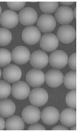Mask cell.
<instances>
[{
	"instance_id": "1",
	"label": "cell",
	"mask_w": 78,
	"mask_h": 132,
	"mask_svg": "<svg viewBox=\"0 0 78 132\" xmlns=\"http://www.w3.org/2000/svg\"><path fill=\"white\" fill-rule=\"evenodd\" d=\"M29 101L35 106L41 107L44 105L48 99V95L47 91L42 88L37 87L30 91Z\"/></svg>"
},
{
	"instance_id": "2",
	"label": "cell",
	"mask_w": 78,
	"mask_h": 132,
	"mask_svg": "<svg viewBox=\"0 0 78 132\" xmlns=\"http://www.w3.org/2000/svg\"><path fill=\"white\" fill-rule=\"evenodd\" d=\"M68 57L67 53L61 50H55L50 54L49 57L51 67L58 70L64 68L68 63Z\"/></svg>"
},
{
	"instance_id": "3",
	"label": "cell",
	"mask_w": 78,
	"mask_h": 132,
	"mask_svg": "<svg viewBox=\"0 0 78 132\" xmlns=\"http://www.w3.org/2000/svg\"><path fill=\"white\" fill-rule=\"evenodd\" d=\"M57 37L61 43L70 44L74 41L76 37L75 29L70 25H62L57 32Z\"/></svg>"
},
{
	"instance_id": "4",
	"label": "cell",
	"mask_w": 78,
	"mask_h": 132,
	"mask_svg": "<svg viewBox=\"0 0 78 132\" xmlns=\"http://www.w3.org/2000/svg\"><path fill=\"white\" fill-rule=\"evenodd\" d=\"M37 26L40 31L43 33H50L56 27V21L54 17L50 14H43L39 17Z\"/></svg>"
},
{
	"instance_id": "5",
	"label": "cell",
	"mask_w": 78,
	"mask_h": 132,
	"mask_svg": "<svg viewBox=\"0 0 78 132\" xmlns=\"http://www.w3.org/2000/svg\"><path fill=\"white\" fill-rule=\"evenodd\" d=\"M41 37L40 31L34 26L26 27L22 33L23 40L28 45H33L37 44L40 41Z\"/></svg>"
},
{
	"instance_id": "6",
	"label": "cell",
	"mask_w": 78,
	"mask_h": 132,
	"mask_svg": "<svg viewBox=\"0 0 78 132\" xmlns=\"http://www.w3.org/2000/svg\"><path fill=\"white\" fill-rule=\"evenodd\" d=\"M18 19L23 25L29 27L36 22L38 19V14L33 8L27 7L20 11L19 13Z\"/></svg>"
},
{
	"instance_id": "7",
	"label": "cell",
	"mask_w": 78,
	"mask_h": 132,
	"mask_svg": "<svg viewBox=\"0 0 78 132\" xmlns=\"http://www.w3.org/2000/svg\"><path fill=\"white\" fill-rule=\"evenodd\" d=\"M41 118V111L38 107L33 105L26 106L22 111V119L26 123H37Z\"/></svg>"
},
{
	"instance_id": "8",
	"label": "cell",
	"mask_w": 78,
	"mask_h": 132,
	"mask_svg": "<svg viewBox=\"0 0 78 132\" xmlns=\"http://www.w3.org/2000/svg\"><path fill=\"white\" fill-rule=\"evenodd\" d=\"M4 79L9 83H15L20 80L22 72L19 67L15 64H9L4 69L2 73Z\"/></svg>"
},
{
	"instance_id": "9",
	"label": "cell",
	"mask_w": 78,
	"mask_h": 132,
	"mask_svg": "<svg viewBox=\"0 0 78 132\" xmlns=\"http://www.w3.org/2000/svg\"><path fill=\"white\" fill-rule=\"evenodd\" d=\"M30 61L34 69L40 70L46 67L49 62V57L44 51L37 50L30 55Z\"/></svg>"
},
{
	"instance_id": "10",
	"label": "cell",
	"mask_w": 78,
	"mask_h": 132,
	"mask_svg": "<svg viewBox=\"0 0 78 132\" xmlns=\"http://www.w3.org/2000/svg\"><path fill=\"white\" fill-rule=\"evenodd\" d=\"M40 45L44 51L51 52L55 50L59 45L57 37L52 33H46L40 38Z\"/></svg>"
},
{
	"instance_id": "11",
	"label": "cell",
	"mask_w": 78,
	"mask_h": 132,
	"mask_svg": "<svg viewBox=\"0 0 78 132\" xmlns=\"http://www.w3.org/2000/svg\"><path fill=\"white\" fill-rule=\"evenodd\" d=\"M19 21L17 14L12 10H6L0 16V23L6 29L14 28Z\"/></svg>"
},
{
	"instance_id": "12",
	"label": "cell",
	"mask_w": 78,
	"mask_h": 132,
	"mask_svg": "<svg viewBox=\"0 0 78 132\" xmlns=\"http://www.w3.org/2000/svg\"><path fill=\"white\" fill-rule=\"evenodd\" d=\"M58 110L53 106H48L44 108L41 113V118L44 123L47 125L56 124L59 120Z\"/></svg>"
},
{
	"instance_id": "13",
	"label": "cell",
	"mask_w": 78,
	"mask_h": 132,
	"mask_svg": "<svg viewBox=\"0 0 78 132\" xmlns=\"http://www.w3.org/2000/svg\"><path fill=\"white\" fill-rule=\"evenodd\" d=\"M11 54L13 61L19 65H23L27 63L30 57L29 50L27 47L22 46L15 47Z\"/></svg>"
},
{
	"instance_id": "14",
	"label": "cell",
	"mask_w": 78,
	"mask_h": 132,
	"mask_svg": "<svg viewBox=\"0 0 78 132\" xmlns=\"http://www.w3.org/2000/svg\"><path fill=\"white\" fill-rule=\"evenodd\" d=\"M26 81L28 84L32 87H39L45 81V75L40 70L32 69L27 73Z\"/></svg>"
},
{
	"instance_id": "15",
	"label": "cell",
	"mask_w": 78,
	"mask_h": 132,
	"mask_svg": "<svg viewBox=\"0 0 78 132\" xmlns=\"http://www.w3.org/2000/svg\"><path fill=\"white\" fill-rule=\"evenodd\" d=\"M12 92L15 98L18 100H23L29 96L30 88L27 83L23 81H18L13 85L12 88Z\"/></svg>"
},
{
	"instance_id": "16",
	"label": "cell",
	"mask_w": 78,
	"mask_h": 132,
	"mask_svg": "<svg viewBox=\"0 0 78 132\" xmlns=\"http://www.w3.org/2000/svg\"><path fill=\"white\" fill-rule=\"evenodd\" d=\"M73 10L67 6L59 7L55 13V18L61 24L66 25L70 23L73 20Z\"/></svg>"
},
{
	"instance_id": "17",
	"label": "cell",
	"mask_w": 78,
	"mask_h": 132,
	"mask_svg": "<svg viewBox=\"0 0 78 132\" xmlns=\"http://www.w3.org/2000/svg\"><path fill=\"white\" fill-rule=\"evenodd\" d=\"M63 79V74L58 70H50L45 75V80L46 84L52 88L59 87L62 84Z\"/></svg>"
},
{
	"instance_id": "18",
	"label": "cell",
	"mask_w": 78,
	"mask_h": 132,
	"mask_svg": "<svg viewBox=\"0 0 78 132\" xmlns=\"http://www.w3.org/2000/svg\"><path fill=\"white\" fill-rule=\"evenodd\" d=\"M61 124L66 127H72L76 123V112L75 109L67 108L63 110L59 116Z\"/></svg>"
},
{
	"instance_id": "19",
	"label": "cell",
	"mask_w": 78,
	"mask_h": 132,
	"mask_svg": "<svg viewBox=\"0 0 78 132\" xmlns=\"http://www.w3.org/2000/svg\"><path fill=\"white\" fill-rule=\"evenodd\" d=\"M16 110L14 102L10 99H2L0 101V116L8 118L13 116Z\"/></svg>"
},
{
	"instance_id": "20",
	"label": "cell",
	"mask_w": 78,
	"mask_h": 132,
	"mask_svg": "<svg viewBox=\"0 0 78 132\" xmlns=\"http://www.w3.org/2000/svg\"><path fill=\"white\" fill-rule=\"evenodd\" d=\"M25 128L23 119L18 116H12L5 122V128L9 130H23Z\"/></svg>"
},
{
	"instance_id": "21",
	"label": "cell",
	"mask_w": 78,
	"mask_h": 132,
	"mask_svg": "<svg viewBox=\"0 0 78 132\" xmlns=\"http://www.w3.org/2000/svg\"><path fill=\"white\" fill-rule=\"evenodd\" d=\"M63 82L65 87L70 90H76V73L75 71L68 72L63 77Z\"/></svg>"
},
{
	"instance_id": "22",
	"label": "cell",
	"mask_w": 78,
	"mask_h": 132,
	"mask_svg": "<svg viewBox=\"0 0 78 132\" xmlns=\"http://www.w3.org/2000/svg\"><path fill=\"white\" fill-rule=\"evenodd\" d=\"M41 10L45 14L54 13L58 9V2H41L39 3Z\"/></svg>"
},
{
	"instance_id": "23",
	"label": "cell",
	"mask_w": 78,
	"mask_h": 132,
	"mask_svg": "<svg viewBox=\"0 0 78 132\" xmlns=\"http://www.w3.org/2000/svg\"><path fill=\"white\" fill-rule=\"evenodd\" d=\"M12 34L11 31L6 28H0V46L8 45L12 41Z\"/></svg>"
},
{
	"instance_id": "24",
	"label": "cell",
	"mask_w": 78,
	"mask_h": 132,
	"mask_svg": "<svg viewBox=\"0 0 78 132\" xmlns=\"http://www.w3.org/2000/svg\"><path fill=\"white\" fill-rule=\"evenodd\" d=\"M12 61V54L4 48H0V67H6Z\"/></svg>"
},
{
	"instance_id": "25",
	"label": "cell",
	"mask_w": 78,
	"mask_h": 132,
	"mask_svg": "<svg viewBox=\"0 0 78 132\" xmlns=\"http://www.w3.org/2000/svg\"><path fill=\"white\" fill-rule=\"evenodd\" d=\"M11 91V86L8 82L0 80V99L8 98L10 96Z\"/></svg>"
},
{
	"instance_id": "26",
	"label": "cell",
	"mask_w": 78,
	"mask_h": 132,
	"mask_svg": "<svg viewBox=\"0 0 78 132\" xmlns=\"http://www.w3.org/2000/svg\"><path fill=\"white\" fill-rule=\"evenodd\" d=\"M67 105L71 108L75 109L76 108V90H72L70 91L66 97Z\"/></svg>"
},
{
	"instance_id": "27",
	"label": "cell",
	"mask_w": 78,
	"mask_h": 132,
	"mask_svg": "<svg viewBox=\"0 0 78 132\" xmlns=\"http://www.w3.org/2000/svg\"><path fill=\"white\" fill-rule=\"evenodd\" d=\"M8 6L12 11H19L23 9L26 5L25 2H8Z\"/></svg>"
},
{
	"instance_id": "28",
	"label": "cell",
	"mask_w": 78,
	"mask_h": 132,
	"mask_svg": "<svg viewBox=\"0 0 78 132\" xmlns=\"http://www.w3.org/2000/svg\"><path fill=\"white\" fill-rule=\"evenodd\" d=\"M69 68L73 71L76 70V53L72 54L68 60Z\"/></svg>"
},
{
	"instance_id": "29",
	"label": "cell",
	"mask_w": 78,
	"mask_h": 132,
	"mask_svg": "<svg viewBox=\"0 0 78 132\" xmlns=\"http://www.w3.org/2000/svg\"><path fill=\"white\" fill-rule=\"evenodd\" d=\"M28 130H46L45 128L42 125L40 124H32L29 128Z\"/></svg>"
},
{
	"instance_id": "30",
	"label": "cell",
	"mask_w": 78,
	"mask_h": 132,
	"mask_svg": "<svg viewBox=\"0 0 78 132\" xmlns=\"http://www.w3.org/2000/svg\"><path fill=\"white\" fill-rule=\"evenodd\" d=\"M52 130H68V129L66 126L62 125H57L53 128Z\"/></svg>"
},
{
	"instance_id": "31",
	"label": "cell",
	"mask_w": 78,
	"mask_h": 132,
	"mask_svg": "<svg viewBox=\"0 0 78 132\" xmlns=\"http://www.w3.org/2000/svg\"><path fill=\"white\" fill-rule=\"evenodd\" d=\"M5 128V122L2 117L0 116V130H3Z\"/></svg>"
},
{
	"instance_id": "32",
	"label": "cell",
	"mask_w": 78,
	"mask_h": 132,
	"mask_svg": "<svg viewBox=\"0 0 78 132\" xmlns=\"http://www.w3.org/2000/svg\"><path fill=\"white\" fill-rule=\"evenodd\" d=\"M62 5H63L65 6H68V5H71L72 4H73L74 2V1H71V2H60Z\"/></svg>"
},
{
	"instance_id": "33",
	"label": "cell",
	"mask_w": 78,
	"mask_h": 132,
	"mask_svg": "<svg viewBox=\"0 0 78 132\" xmlns=\"http://www.w3.org/2000/svg\"><path fill=\"white\" fill-rule=\"evenodd\" d=\"M70 130H76V127L75 125L72 126V127L70 128Z\"/></svg>"
},
{
	"instance_id": "34",
	"label": "cell",
	"mask_w": 78,
	"mask_h": 132,
	"mask_svg": "<svg viewBox=\"0 0 78 132\" xmlns=\"http://www.w3.org/2000/svg\"><path fill=\"white\" fill-rule=\"evenodd\" d=\"M1 14H2V9H1V6H0V16H1Z\"/></svg>"
},
{
	"instance_id": "35",
	"label": "cell",
	"mask_w": 78,
	"mask_h": 132,
	"mask_svg": "<svg viewBox=\"0 0 78 132\" xmlns=\"http://www.w3.org/2000/svg\"><path fill=\"white\" fill-rule=\"evenodd\" d=\"M1 75H2V72H1V70L0 69V78L1 77Z\"/></svg>"
}]
</instances>
